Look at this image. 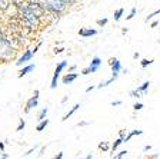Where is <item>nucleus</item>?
I'll list each match as a JSON object with an SVG mask.
<instances>
[{"mask_svg": "<svg viewBox=\"0 0 160 159\" xmlns=\"http://www.w3.org/2000/svg\"><path fill=\"white\" fill-rule=\"evenodd\" d=\"M19 10V16L20 19L23 20V23L27 26V29L30 30H36L39 27V23H40V17L37 16L36 13H33L29 7H20Z\"/></svg>", "mask_w": 160, "mask_h": 159, "instance_id": "1", "label": "nucleus"}, {"mask_svg": "<svg viewBox=\"0 0 160 159\" xmlns=\"http://www.w3.org/2000/svg\"><path fill=\"white\" fill-rule=\"evenodd\" d=\"M100 65H102V60H100V57H93V59H92V63H90V66L87 67V69L82 70V75H89V73H96L97 70H99Z\"/></svg>", "mask_w": 160, "mask_h": 159, "instance_id": "2", "label": "nucleus"}, {"mask_svg": "<svg viewBox=\"0 0 160 159\" xmlns=\"http://www.w3.org/2000/svg\"><path fill=\"white\" fill-rule=\"evenodd\" d=\"M39 95H40V90L36 89L34 90V93H33V96L30 98V99L27 100V103H26V109H24L26 110V113H29L33 108H37V103H39Z\"/></svg>", "mask_w": 160, "mask_h": 159, "instance_id": "3", "label": "nucleus"}, {"mask_svg": "<svg viewBox=\"0 0 160 159\" xmlns=\"http://www.w3.org/2000/svg\"><path fill=\"white\" fill-rule=\"evenodd\" d=\"M32 57H33V50L27 49L26 52L22 55V57H20V59L16 62V65H17V66H22V65H24V63L30 62V60H32Z\"/></svg>", "mask_w": 160, "mask_h": 159, "instance_id": "4", "label": "nucleus"}, {"mask_svg": "<svg viewBox=\"0 0 160 159\" xmlns=\"http://www.w3.org/2000/svg\"><path fill=\"white\" fill-rule=\"evenodd\" d=\"M110 66H112V70H113V73H117L119 75L120 70H122V65H120V60L119 59H110Z\"/></svg>", "mask_w": 160, "mask_h": 159, "instance_id": "5", "label": "nucleus"}, {"mask_svg": "<svg viewBox=\"0 0 160 159\" xmlns=\"http://www.w3.org/2000/svg\"><path fill=\"white\" fill-rule=\"evenodd\" d=\"M94 34H97V30H94V29H80L79 30V36H82V37H92Z\"/></svg>", "mask_w": 160, "mask_h": 159, "instance_id": "6", "label": "nucleus"}, {"mask_svg": "<svg viewBox=\"0 0 160 159\" xmlns=\"http://www.w3.org/2000/svg\"><path fill=\"white\" fill-rule=\"evenodd\" d=\"M76 79H77V73L70 72V73H67L66 76L63 77V85H70V83L74 82Z\"/></svg>", "mask_w": 160, "mask_h": 159, "instance_id": "7", "label": "nucleus"}, {"mask_svg": "<svg viewBox=\"0 0 160 159\" xmlns=\"http://www.w3.org/2000/svg\"><path fill=\"white\" fill-rule=\"evenodd\" d=\"M34 67H36V66H34V65H27L26 67H23V69H22V70H20V72H19V75H17V77H23V76H26L27 73H29V72H32V70H33Z\"/></svg>", "mask_w": 160, "mask_h": 159, "instance_id": "8", "label": "nucleus"}, {"mask_svg": "<svg viewBox=\"0 0 160 159\" xmlns=\"http://www.w3.org/2000/svg\"><path fill=\"white\" fill-rule=\"evenodd\" d=\"M79 108H80V105H74V106H73V108H72V109H70V110H69V112H67V113H66V115H64V116H63V119H62V120H63V122H64V120H67V119H69V118H70V116L73 115V113H76V112H77V110H79Z\"/></svg>", "mask_w": 160, "mask_h": 159, "instance_id": "9", "label": "nucleus"}, {"mask_svg": "<svg viewBox=\"0 0 160 159\" xmlns=\"http://www.w3.org/2000/svg\"><path fill=\"white\" fill-rule=\"evenodd\" d=\"M47 125H49V119H42L39 125L36 126V130H37V132H42L43 129H46Z\"/></svg>", "mask_w": 160, "mask_h": 159, "instance_id": "10", "label": "nucleus"}, {"mask_svg": "<svg viewBox=\"0 0 160 159\" xmlns=\"http://www.w3.org/2000/svg\"><path fill=\"white\" fill-rule=\"evenodd\" d=\"M150 87V82H144L143 85H140L139 87H137V90H139L142 95H146V92H147V89Z\"/></svg>", "mask_w": 160, "mask_h": 159, "instance_id": "11", "label": "nucleus"}, {"mask_svg": "<svg viewBox=\"0 0 160 159\" xmlns=\"http://www.w3.org/2000/svg\"><path fill=\"white\" fill-rule=\"evenodd\" d=\"M66 66H67V62H64V60H63V62H60L59 65L56 66V69H54V73H56V75H60Z\"/></svg>", "mask_w": 160, "mask_h": 159, "instance_id": "12", "label": "nucleus"}, {"mask_svg": "<svg viewBox=\"0 0 160 159\" xmlns=\"http://www.w3.org/2000/svg\"><path fill=\"white\" fill-rule=\"evenodd\" d=\"M142 133H143V130H133V132H130L129 135L126 136V138H124V142H129L130 139H132V138H133V136H136V135H142Z\"/></svg>", "mask_w": 160, "mask_h": 159, "instance_id": "13", "label": "nucleus"}, {"mask_svg": "<svg viewBox=\"0 0 160 159\" xmlns=\"http://www.w3.org/2000/svg\"><path fill=\"white\" fill-rule=\"evenodd\" d=\"M123 13H124V9H123V7H120V9H117L116 12H114V16H113V19L116 20V22H119V20H120V17L123 16Z\"/></svg>", "mask_w": 160, "mask_h": 159, "instance_id": "14", "label": "nucleus"}, {"mask_svg": "<svg viewBox=\"0 0 160 159\" xmlns=\"http://www.w3.org/2000/svg\"><path fill=\"white\" fill-rule=\"evenodd\" d=\"M114 80H116V77H114V76H112L109 80H106V82H102V83H100V85H99V86H97V87H99V89H102V87H106V86H109V85H110V83H112V82H114Z\"/></svg>", "mask_w": 160, "mask_h": 159, "instance_id": "15", "label": "nucleus"}, {"mask_svg": "<svg viewBox=\"0 0 160 159\" xmlns=\"http://www.w3.org/2000/svg\"><path fill=\"white\" fill-rule=\"evenodd\" d=\"M123 142H124V140H123V138H119V139H117V140H114V143H113V145H112V151H113V152H114V151H116L117 148H119V146L122 145V143H123Z\"/></svg>", "mask_w": 160, "mask_h": 159, "instance_id": "16", "label": "nucleus"}, {"mask_svg": "<svg viewBox=\"0 0 160 159\" xmlns=\"http://www.w3.org/2000/svg\"><path fill=\"white\" fill-rule=\"evenodd\" d=\"M99 149L103 151V152H107V151H109V143L107 142H100L99 143Z\"/></svg>", "mask_w": 160, "mask_h": 159, "instance_id": "17", "label": "nucleus"}, {"mask_svg": "<svg viewBox=\"0 0 160 159\" xmlns=\"http://www.w3.org/2000/svg\"><path fill=\"white\" fill-rule=\"evenodd\" d=\"M157 14H160V9L154 10L153 13H150V14H149V16H147V17H146V19H144V20H146V22H149V20H152V19H153V17H154V16H157Z\"/></svg>", "mask_w": 160, "mask_h": 159, "instance_id": "18", "label": "nucleus"}, {"mask_svg": "<svg viewBox=\"0 0 160 159\" xmlns=\"http://www.w3.org/2000/svg\"><path fill=\"white\" fill-rule=\"evenodd\" d=\"M47 112H49V109H47V108H44V109L40 110V113H39V120L44 119V118H46V115H47Z\"/></svg>", "mask_w": 160, "mask_h": 159, "instance_id": "19", "label": "nucleus"}, {"mask_svg": "<svg viewBox=\"0 0 160 159\" xmlns=\"http://www.w3.org/2000/svg\"><path fill=\"white\" fill-rule=\"evenodd\" d=\"M153 63V60H149V59H143L142 62H140V65H142V67H147V66H150Z\"/></svg>", "mask_w": 160, "mask_h": 159, "instance_id": "20", "label": "nucleus"}, {"mask_svg": "<svg viewBox=\"0 0 160 159\" xmlns=\"http://www.w3.org/2000/svg\"><path fill=\"white\" fill-rule=\"evenodd\" d=\"M24 126H26V122H24L23 119H20V122H19V126L16 128V132H20L22 129H24Z\"/></svg>", "mask_w": 160, "mask_h": 159, "instance_id": "21", "label": "nucleus"}, {"mask_svg": "<svg viewBox=\"0 0 160 159\" xmlns=\"http://www.w3.org/2000/svg\"><path fill=\"white\" fill-rule=\"evenodd\" d=\"M130 96H132V98H140V96H142V93L136 89V90H132V92H130Z\"/></svg>", "mask_w": 160, "mask_h": 159, "instance_id": "22", "label": "nucleus"}, {"mask_svg": "<svg viewBox=\"0 0 160 159\" xmlns=\"http://www.w3.org/2000/svg\"><path fill=\"white\" fill-rule=\"evenodd\" d=\"M134 16H136V7H133V9H132V12H130V14L126 17V19H127V20H132Z\"/></svg>", "mask_w": 160, "mask_h": 159, "instance_id": "23", "label": "nucleus"}, {"mask_svg": "<svg viewBox=\"0 0 160 159\" xmlns=\"http://www.w3.org/2000/svg\"><path fill=\"white\" fill-rule=\"evenodd\" d=\"M97 24H99V26H106V24H107V19H99V20H97Z\"/></svg>", "mask_w": 160, "mask_h": 159, "instance_id": "24", "label": "nucleus"}, {"mask_svg": "<svg viewBox=\"0 0 160 159\" xmlns=\"http://www.w3.org/2000/svg\"><path fill=\"white\" fill-rule=\"evenodd\" d=\"M127 153H129V152H127V151H122V152H120V153H117V155H116V158H117V159H120V158H124V156H126Z\"/></svg>", "mask_w": 160, "mask_h": 159, "instance_id": "25", "label": "nucleus"}, {"mask_svg": "<svg viewBox=\"0 0 160 159\" xmlns=\"http://www.w3.org/2000/svg\"><path fill=\"white\" fill-rule=\"evenodd\" d=\"M133 109L134 110H142L143 109V103H136V105L133 106Z\"/></svg>", "mask_w": 160, "mask_h": 159, "instance_id": "26", "label": "nucleus"}, {"mask_svg": "<svg viewBox=\"0 0 160 159\" xmlns=\"http://www.w3.org/2000/svg\"><path fill=\"white\" fill-rule=\"evenodd\" d=\"M60 2H63L66 6H70V4H74V2H76V0H60Z\"/></svg>", "mask_w": 160, "mask_h": 159, "instance_id": "27", "label": "nucleus"}, {"mask_svg": "<svg viewBox=\"0 0 160 159\" xmlns=\"http://www.w3.org/2000/svg\"><path fill=\"white\" fill-rule=\"evenodd\" d=\"M4 40H6V37H4L3 32H2V29H0V45H2V43H4Z\"/></svg>", "mask_w": 160, "mask_h": 159, "instance_id": "28", "label": "nucleus"}, {"mask_svg": "<svg viewBox=\"0 0 160 159\" xmlns=\"http://www.w3.org/2000/svg\"><path fill=\"white\" fill-rule=\"evenodd\" d=\"M42 45H43V42H39V43L36 45V47H34V49H33V55H34V53H37V50L40 49V46H42Z\"/></svg>", "mask_w": 160, "mask_h": 159, "instance_id": "29", "label": "nucleus"}, {"mask_svg": "<svg viewBox=\"0 0 160 159\" xmlns=\"http://www.w3.org/2000/svg\"><path fill=\"white\" fill-rule=\"evenodd\" d=\"M120 138H123V140H124V138H126V130L124 129L120 130Z\"/></svg>", "mask_w": 160, "mask_h": 159, "instance_id": "30", "label": "nucleus"}, {"mask_svg": "<svg viewBox=\"0 0 160 159\" xmlns=\"http://www.w3.org/2000/svg\"><path fill=\"white\" fill-rule=\"evenodd\" d=\"M120 105H122V100H116V102H112V106H113V108H114V106H120Z\"/></svg>", "mask_w": 160, "mask_h": 159, "instance_id": "31", "label": "nucleus"}, {"mask_svg": "<svg viewBox=\"0 0 160 159\" xmlns=\"http://www.w3.org/2000/svg\"><path fill=\"white\" fill-rule=\"evenodd\" d=\"M34 149H36V146H34V148H32V149H29V151H27V152L26 153H24V155H30V153H32V152H34Z\"/></svg>", "mask_w": 160, "mask_h": 159, "instance_id": "32", "label": "nucleus"}, {"mask_svg": "<svg viewBox=\"0 0 160 159\" xmlns=\"http://www.w3.org/2000/svg\"><path fill=\"white\" fill-rule=\"evenodd\" d=\"M89 125V122H79L77 123V126H87Z\"/></svg>", "mask_w": 160, "mask_h": 159, "instance_id": "33", "label": "nucleus"}, {"mask_svg": "<svg viewBox=\"0 0 160 159\" xmlns=\"http://www.w3.org/2000/svg\"><path fill=\"white\" fill-rule=\"evenodd\" d=\"M54 158H56V159H62V158H63V152H60V153H57V155H56V156H54Z\"/></svg>", "mask_w": 160, "mask_h": 159, "instance_id": "34", "label": "nucleus"}, {"mask_svg": "<svg viewBox=\"0 0 160 159\" xmlns=\"http://www.w3.org/2000/svg\"><path fill=\"white\" fill-rule=\"evenodd\" d=\"M150 149H152V146H150V145H146V146H144V148H143V151H144V152H147V151H150Z\"/></svg>", "mask_w": 160, "mask_h": 159, "instance_id": "35", "label": "nucleus"}, {"mask_svg": "<svg viewBox=\"0 0 160 159\" xmlns=\"http://www.w3.org/2000/svg\"><path fill=\"white\" fill-rule=\"evenodd\" d=\"M62 52H63V47H59V49L56 47V49H54V53H62Z\"/></svg>", "mask_w": 160, "mask_h": 159, "instance_id": "36", "label": "nucleus"}, {"mask_svg": "<svg viewBox=\"0 0 160 159\" xmlns=\"http://www.w3.org/2000/svg\"><path fill=\"white\" fill-rule=\"evenodd\" d=\"M159 23H160V22H153V23L150 24V27H152V29H153V27H156V26H157V24H159Z\"/></svg>", "mask_w": 160, "mask_h": 159, "instance_id": "37", "label": "nucleus"}, {"mask_svg": "<svg viewBox=\"0 0 160 159\" xmlns=\"http://www.w3.org/2000/svg\"><path fill=\"white\" fill-rule=\"evenodd\" d=\"M139 56H140L139 52H134V53H133V59H139Z\"/></svg>", "mask_w": 160, "mask_h": 159, "instance_id": "38", "label": "nucleus"}, {"mask_svg": "<svg viewBox=\"0 0 160 159\" xmlns=\"http://www.w3.org/2000/svg\"><path fill=\"white\" fill-rule=\"evenodd\" d=\"M94 89V86H89V87H87V89H86V92H92V90H93Z\"/></svg>", "mask_w": 160, "mask_h": 159, "instance_id": "39", "label": "nucleus"}, {"mask_svg": "<svg viewBox=\"0 0 160 159\" xmlns=\"http://www.w3.org/2000/svg\"><path fill=\"white\" fill-rule=\"evenodd\" d=\"M0 151H4V143L0 142Z\"/></svg>", "mask_w": 160, "mask_h": 159, "instance_id": "40", "label": "nucleus"}, {"mask_svg": "<svg viewBox=\"0 0 160 159\" xmlns=\"http://www.w3.org/2000/svg\"><path fill=\"white\" fill-rule=\"evenodd\" d=\"M76 65H73V66H72V67H70V72H73V70H76Z\"/></svg>", "mask_w": 160, "mask_h": 159, "instance_id": "41", "label": "nucleus"}, {"mask_svg": "<svg viewBox=\"0 0 160 159\" xmlns=\"http://www.w3.org/2000/svg\"><path fill=\"white\" fill-rule=\"evenodd\" d=\"M2 153H3V151H0V158H2Z\"/></svg>", "mask_w": 160, "mask_h": 159, "instance_id": "42", "label": "nucleus"}]
</instances>
